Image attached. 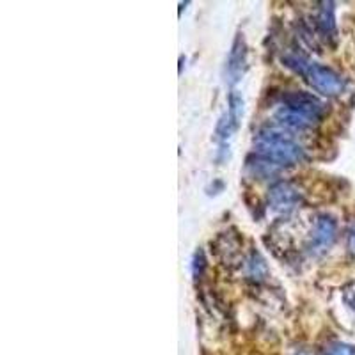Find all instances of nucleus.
Returning <instances> with one entry per match:
<instances>
[{
	"instance_id": "2",
	"label": "nucleus",
	"mask_w": 355,
	"mask_h": 355,
	"mask_svg": "<svg viewBox=\"0 0 355 355\" xmlns=\"http://www.w3.org/2000/svg\"><path fill=\"white\" fill-rule=\"evenodd\" d=\"M286 66L300 73L318 93L325 94V96H336L345 89L343 78L339 77L338 73L332 71L327 66H322L318 62H311L309 59L300 55H288L284 59Z\"/></svg>"
},
{
	"instance_id": "3",
	"label": "nucleus",
	"mask_w": 355,
	"mask_h": 355,
	"mask_svg": "<svg viewBox=\"0 0 355 355\" xmlns=\"http://www.w3.org/2000/svg\"><path fill=\"white\" fill-rule=\"evenodd\" d=\"M284 107L300 116L307 117L309 121L316 123L323 116V103L316 96L304 91H295L284 96Z\"/></svg>"
},
{
	"instance_id": "14",
	"label": "nucleus",
	"mask_w": 355,
	"mask_h": 355,
	"mask_svg": "<svg viewBox=\"0 0 355 355\" xmlns=\"http://www.w3.org/2000/svg\"><path fill=\"white\" fill-rule=\"evenodd\" d=\"M345 300H347L348 306L355 311V288H352V290H348L347 293H345Z\"/></svg>"
},
{
	"instance_id": "5",
	"label": "nucleus",
	"mask_w": 355,
	"mask_h": 355,
	"mask_svg": "<svg viewBox=\"0 0 355 355\" xmlns=\"http://www.w3.org/2000/svg\"><path fill=\"white\" fill-rule=\"evenodd\" d=\"M336 233H338V226H336L334 218L329 215L318 217L315 230H313V236H311V250L325 252L334 243Z\"/></svg>"
},
{
	"instance_id": "6",
	"label": "nucleus",
	"mask_w": 355,
	"mask_h": 355,
	"mask_svg": "<svg viewBox=\"0 0 355 355\" xmlns=\"http://www.w3.org/2000/svg\"><path fill=\"white\" fill-rule=\"evenodd\" d=\"M243 112V101L239 94H231L230 107L227 112L220 117V121L217 125V137L218 141H227L234 133V130L239 128V123L242 119Z\"/></svg>"
},
{
	"instance_id": "9",
	"label": "nucleus",
	"mask_w": 355,
	"mask_h": 355,
	"mask_svg": "<svg viewBox=\"0 0 355 355\" xmlns=\"http://www.w3.org/2000/svg\"><path fill=\"white\" fill-rule=\"evenodd\" d=\"M318 25L322 33L329 37H334L336 34V18H334V4L332 2H323L318 12Z\"/></svg>"
},
{
	"instance_id": "12",
	"label": "nucleus",
	"mask_w": 355,
	"mask_h": 355,
	"mask_svg": "<svg viewBox=\"0 0 355 355\" xmlns=\"http://www.w3.org/2000/svg\"><path fill=\"white\" fill-rule=\"evenodd\" d=\"M323 355H355V347L347 343H334L323 352Z\"/></svg>"
},
{
	"instance_id": "8",
	"label": "nucleus",
	"mask_w": 355,
	"mask_h": 355,
	"mask_svg": "<svg viewBox=\"0 0 355 355\" xmlns=\"http://www.w3.org/2000/svg\"><path fill=\"white\" fill-rule=\"evenodd\" d=\"M275 119H277V123L281 126H286V128H291V130H306L315 125V123L309 121L307 117L300 116V114L293 112V110L286 109V107H281V109L277 110Z\"/></svg>"
},
{
	"instance_id": "13",
	"label": "nucleus",
	"mask_w": 355,
	"mask_h": 355,
	"mask_svg": "<svg viewBox=\"0 0 355 355\" xmlns=\"http://www.w3.org/2000/svg\"><path fill=\"white\" fill-rule=\"evenodd\" d=\"M348 250L355 256V226H352V230L348 231Z\"/></svg>"
},
{
	"instance_id": "7",
	"label": "nucleus",
	"mask_w": 355,
	"mask_h": 355,
	"mask_svg": "<svg viewBox=\"0 0 355 355\" xmlns=\"http://www.w3.org/2000/svg\"><path fill=\"white\" fill-rule=\"evenodd\" d=\"M245 62H247V50L243 37H239L234 41L233 50L230 53V61H227V77H230L231 84L239 82L242 78L243 71H245Z\"/></svg>"
},
{
	"instance_id": "10",
	"label": "nucleus",
	"mask_w": 355,
	"mask_h": 355,
	"mask_svg": "<svg viewBox=\"0 0 355 355\" xmlns=\"http://www.w3.org/2000/svg\"><path fill=\"white\" fill-rule=\"evenodd\" d=\"M249 167L252 169V173H254L256 176H261V178L272 176V174L279 171V167L275 166V164H272V162L265 160V158L261 157H259L258 162H250Z\"/></svg>"
},
{
	"instance_id": "15",
	"label": "nucleus",
	"mask_w": 355,
	"mask_h": 355,
	"mask_svg": "<svg viewBox=\"0 0 355 355\" xmlns=\"http://www.w3.org/2000/svg\"><path fill=\"white\" fill-rule=\"evenodd\" d=\"M297 355H309V354H306V352H300V354H297Z\"/></svg>"
},
{
	"instance_id": "4",
	"label": "nucleus",
	"mask_w": 355,
	"mask_h": 355,
	"mask_svg": "<svg viewBox=\"0 0 355 355\" xmlns=\"http://www.w3.org/2000/svg\"><path fill=\"white\" fill-rule=\"evenodd\" d=\"M302 201V196H300L299 189L291 183L279 182L275 185L270 187V192H268V205H270L272 210L281 211V214H288V211L295 210L297 206Z\"/></svg>"
},
{
	"instance_id": "11",
	"label": "nucleus",
	"mask_w": 355,
	"mask_h": 355,
	"mask_svg": "<svg viewBox=\"0 0 355 355\" xmlns=\"http://www.w3.org/2000/svg\"><path fill=\"white\" fill-rule=\"evenodd\" d=\"M266 274V266L265 263H263L261 258H258V256H252L249 261V275L250 277H261V275Z\"/></svg>"
},
{
	"instance_id": "1",
	"label": "nucleus",
	"mask_w": 355,
	"mask_h": 355,
	"mask_svg": "<svg viewBox=\"0 0 355 355\" xmlns=\"http://www.w3.org/2000/svg\"><path fill=\"white\" fill-rule=\"evenodd\" d=\"M256 153L277 167L293 166L304 158V151L286 133L275 128H263L254 139Z\"/></svg>"
}]
</instances>
